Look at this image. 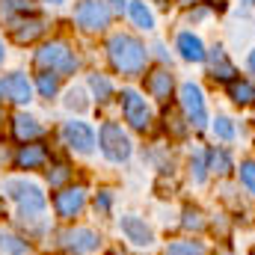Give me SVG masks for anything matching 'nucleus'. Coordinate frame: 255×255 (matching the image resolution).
I'll use <instances>...</instances> for the list:
<instances>
[{
    "mask_svg": "<svg viewBox=\"0 0 255 255\" xmlns=\"http://www.w3.org/2000/svg\"><path fill=\"white\" fill-rule=\"evenodd\" d=\"M107 60L113 65L116 74L122 77H136V74H145V65H148V48L130 36V33H113L107 39Z\"/></svg>",
    "mask_w": 255,
    "mask_h": 255,
    "instance_id": "1",
    "label": "nucleus"
},
{
    "mask_svg": "<svg viewBox=\"0 0 255 255\" xmlns=\"http://www.w3.org/2000/svg\"><path fill=\"white\" fill-rule=\"evenodd\" d=\"M3 193L15 202L18 217L27 220V223H30V220H39V217L45 214V208H48L42 187L33 184V181H27V178H9V181L3 184Z\"/></svg>",
    "mask_w": 255,
    "mask_h": 255,
    "instance_id": "2",
    "label": "nucleus"
},
{
    "mask_svg": "<svg viewBox=\"0 0 255 255\" xmlns=\"http://www.w3.org/2000/svg\"><path fill=\"white\" fill-rule=\"evenodd\" d=\"M36 65L42 71H54V74L65 77V74H74L77 71V57H74V51H71L68 42L54 39V42H48V45H42L36 51Z\"/></svg>",
    "mask_w": 255,
    "mask_h": 255,
    "instance_id": "3",
    "label": "nucleus"
},
{
    "mask_svg": "<svg viewBox=\"0 0 255 255\" xmlns=\"http://www.w3.org/2000/svg\"><path fill=\"white\" fill-rule=\"evenodd\" d=\"M98 148L110 163H125L133 154V142L119 122H104L98 130Z\"/></svg>",
    "mask_w": 255,
    "mask_h": 255,
    "instance_id": "4",
    "label": "nucleus"
},
{
    "mask_svg": "<svg viewBox=\"0 0 255 255\" xmlns=\"http://www.w3.org/2000/svg\"><path fill=\"white\" fill-rule=\"evenodd\" d=\"M113 9L107 0H77L74 6V24L83 33H104L110 27Z\"/></svg>",
    "mask_w": 255,
    "mask_h": 255,
    "instance_id": "5",
    "label": "nucleus"
},
{
    "mask_svg": "<svg viewBox=\"0 0 255 255\" xmlns=\"http://www.w3.org/2000/svg\"><path fill=\"white\" fill-rule=\"evenodd\" d=\"M178 107H181L184 119L190 122V128H196V130H202V128L211 122V119H208L205 92H202V86H199V83H193V80L181 83V89H178Z\"/></svg>",
    "mask_w": 255,
    "mask_h": 255,
    "instance_id": "6",
    "label": "nucleus"
},
{
    "mask_svg": "<svg viewBox=\"0 0 255 255\" xmlns=\"http://www.w3.org/2000/svg\"><path fill=\"white\" fill-rule=\"evenodd\" d=\"M122 116L130 130L136 133H148L154 125V116H151V104L136 92V89H122Z\"/></svg>",
    "mask_w": 255,
    "mask_h": 255,
    "instance_id": "7",
    "label": "nucleus"
},
{
    "mask_svg": "<svg viewBox=\"0 0 255 255\" xmlns=\"http://www.w3.org/2000/svg\"><path fill=\"white\" fill-rule=\"evenodd\" d=\"M63 139H65V145H68L71 151H77V154H92V151H95V142H98L95 130L86 125V122H80V119L65 122Z\"/></svg>",
    "mask_w": 255,
    "mask_h": 255,
    "instance_id": "8",
    "label": "nucleus"
},
{
    "mask_svg": "<svg viewBox=\"0 0 255 255\" xmlns=\"http://www.w3.org/2000/svg\"><path fill=\"white\" fill-rule=\"evenodd\" d=\"M119 232L125 235L128 244L136 247V250H148V247H154V229H151L142 217H136V214H125V217L119 220Z\"/></svg>",
    "mask_w": 255,
    "mask_h": 255,
    "instance_id": "9",
    "label": "nucleus"
},
{
    "mask_svg": "<svg viewBox=\"0 0 255 255\" xmlns=\"http://www.w3.org/2000/svg\"><path fill=\"white\" fill-rule=\"evenodd\" d=\"M63 250L68 255H92L98 247H101V235L86 229V226H77V229H68L63 235Z\"/></svg>",
    "mask_w": 255,
    "mask_h": 255,
    "instance_id": "10",
    "label": "nucleus"
},
{
    "mask_svg": "<svg viewBox=\"0 0 255 255\" xmlns=\"http://www.w3.org/2000/svg\"><path fill=\"white\" fill-rule=\"evenodd\" d=\"M0 98L9 101V104H30L33 101V83L21 71L3 74L0 77Z\"/></svg>",
    "mask_w": 255,
    "mask_h": 255,
    "instance_id": "11",
    "label": "nucleus"
},
{
    "mask_svg": "<svg viewBox=\"0 0 255 255\" xmlns=\"http://www.w3.org/2000/svg\"><path fill=\"white\" fill-rule=\"evenodd\" d=\"M83 208H86V187H83V184L63 187V190L54 196V211H57L60 220H74V217H80Z\"/></svg>",
    "mask_w": 255,
    "mask_h": 255,
    "instance_id": "12",
    "label": "nucleus"
},
{
    "mask_svg": "<svg viewBox=\"0 0 255 255\" xmlns=\"http://www.w3.org/2000/svg\"><path fill=\"white\" fill-rule=\"evenodd\" d=\"M145 92L154 101L166 104L175 95V77H172V71L169 68H151V71H145Z\"/></svg>",
    "mask_w": 255,
    "mask_h": 255,
    "instance_id": "13",
    "label": "nucleus"
},
{
    "mask_svg": "<svg viewBox=\"0 0 255 255\" xmlns=\"http://www.w3.org/2000/svg\"><path fill=\"white\" fill-rule=\"evenodd\" d=\"M42 33H45V21L36 18V15H18V18L9 21V36H12V42H18V45H30V42H36Z\"/></svg>",
    "mask_w": 255,
    "mask_h": 255,
    "instance_id": "14",
    "label": "nucleus"
},
{
    "mask_svg": "<svg viewBox=\"0 0 255 255\" xmlns=\"http://www.w3.org/2000/svg\"><path fill=\"white\" fill-rule=\"evenodd\" d=\"M208 74H211V80L226 83V86L238 77V68H235V63L229 60V54H226L223 45H214V48L208 51Z\"/></svg>",
    "mask_w": 255,
    "mask_h": 255,
    "instance_id": "15",
    "label": "nucleus"
},
{
    "mask_svg": "<svg viewBox=\"0 0 255 255\" xmlns=\"http://www.w3.org/2000/svg\"><path fill=\"white\" fill-rule=\"evenodd\" d=\"M175 48H178V57L184 63H205L208 60V48H205V42H202L199 33L181 30L178 39H175Z\"/></svg>",
    "mask_w": 255,
    "mask_h": 255,
    "instance_id": "16",
    "label": "nucleus"
},
{
    "mask_svg": "<svg viewBox=\"0 0 255 255\" xmlns=\"http://www.w3.org/2000/svg\"><path fill=\"white\" fill-rule=\"evenodd\" d=\"M15 166L18 169H45L48 166V148L42 145V142H27V145H21L18 151H15Z\"/></svg>",
    "mask_w": 255,
    "mask_h": 255,
    "instance_id": "17",
    "label": "nucleus"
},
{
    "mask_svg": "<svg viewBox=\"0 0 255 255\" xmlns=\"http://www.w3.org/2000/svg\"><path fill=\"white\" fill-rule=\"evenodd\" d=\"M208 172L217 175V178H229L232 172H238V163H235V157L226 145H211L208 148Z\"/></svg>",
    "mask_w": 255,
    "mask_h": 255,
    "instance_id": "18",
    "label": "nucleus"
},
{
    "mask_svg": "<svg viewBox=\"0 0 255 255\" xmlns=\"http://www.w3.org/2000/svg\"><path fill=\"white\" fill-rule=\"evenodd\" d=\"M226 95H229L232 104H238V107H253L255 104V80L238 74V77L226 86Z\"/></svg>",
    "mask_w": 255,
    "mask_h": 255,
    "instance_id": "19",
    "label": "nucleus"
},
{
    "mask_svg": "<svg viewBox=\"0 0 255 255\" xmlns=\"http://www.w3.org/2000/svg\"><path fill=\"white\" fill-rule=\"evenodd\" d=\"M45 133V128L39 125L33 116H27V113H18V116H12V136L18 139V142H33V139H39Z\"/></svg>",
    "mask_w": 255,
    "mask_h": 255,
    "instance_id": "20",
    "label": "nucleus"
},
{
    "mask_svg": "<svg viewBox=\"0 0 255 255\" xmlns=\"http://www.w3.org/2000/svg\"><path fill=\"white\" fill-rule=\"evenodd\" d=\"M163 255H211V250L199 238H175L163 247Z\"/></svg>",
    "mask_w": 255,
    "mask_h": 255,
    "instance_id": "21",
    "label": "nucleus"
},
{
    "mask_svg": "<svg viewBox=\"0 0 255 255\" xmlns=\"http://www.w3.org/2000/svg\"><path fill=\"white\" fill-rule=\"evenodd\" d=\"M86 86H89V92H92V98H95L98 104H107V101L116 95L113 80H110L107 74H101V71H92V74H89V80H86Z\"/></svg>",
    "mask_w": 255,
    "mask_h": 255,
    "instance_id": "22",
    "label": "nucleus"
},
{
    "mask_svg": "<svg viewBox=\"0 0 255 255\" xmlns=\"http://www.w3.org/2000/svg\"><path fill=\"white\" fill-rule=\"evenodd\" d=\"M125 12H128V18L133 21V27H139V30H145V33L154 30V12L145 6V0H130Z\"/></svg>",
    "mask_w": 255,
    "mask_h": 255,
    "instance_id": "23",
    "label": "nucleus"
},
{
    "mask_svg": "<svg viewBox=\"0 0 255 255\" xmlns=\"http://www.w3.org/2000/svg\"><path fill=\"white\" fill-rule=\"evenodd\" d=\"M181 229L193 232V235H202L208 229V217H205V211L199 205H184V211H181Z\"/></svg>",
    "mask_w": 255,
    "mask_h": 255,
    "instance_id": "24",
    "label": "nucleus"
},
{
    "mask_svg": "<svg viewBox=\"0 0 255 255\" xmlns=\"http://www.w3.org/2000/svg\"><path fill=\"white\" fill-rule=\"evenodd\" d=\"M187 169H190V178H193V184H205L208 181V151H193L190 154V160H187Z\"/></svg>",
    "mask_w": 255,
    "mask_h": 255,
    "instance_id": "25",
    "label": "nucleus"
},
{
    "mask_svg": "<svg viewBox=\"0 0 255 255\" xmlns=\"http://www.w3.org/2000/svg\"><path fill=\"white\" fill-rule=\"evenodd\" d=\"M0 255H30V244L12 232H0Z\"/></svg>",
    "mask_w": 255,
    "mask_h": 255,
    "instance_id": "26",
    "label": "nucleus"
},
{
    "mask_svg": "<svg viewBox=\"0 0 255 255\" xmlns=\"http://www.w3.org/2000/svg\"><path fill=\"white\" fill-rule=\"evenodd\" d=\"M36 89H39L42 98H54V95L60 92V74H54V71H39V74H36Z\"/></svg>",
    "mask_w": 255,
    "mask_h": 255,
    "instance_id": "27",
    "label": "nucleus"
},
{
    "mask_svg": "<svg viewBox=\"0 0 255 255\" xmlns=\"http://www.w3.org/2000/svg\"><path fill=\"white\" fill-rule=\"evenodd\" d=\"M163 122H166V130L172 133V136H187V130H190V122L184 119V113H178V110H166V116H163Z\"/></svg>",
    "mask_w": 255,
    "mask_h": 255,
    "instance_id": "28",
    "label": "nucleus"
},
{
    "mask_svg": "<svg viewBox=\"0 0 255 255\" xmlns=\"http://www.w3.org/2000/svg\"><path fill=\"white\" fill-rule=\"evenodd\" d=\"M211 130H214V136H217L220 142H235V136H238V128H235V122H232L229 116H217L214 125H211Z\"/></svg>",
    "mask_w": 255,
    "mask_h": 255,
    "instance_id": "29",
    "label": "nucleus"
},
{
    "mask_svg": "<svg viewBox=\"0 0 255 255\" xmlns=\"http://www.w3.org/2000/svg\"><path fill=\"white\" fill-rule=\"evenodd\" d=\"M238 181H241V187L255 196V160L253 157H247V160H241V166H238Z\"/></svg>",
    "mask_w": 255,
    "mask_h": 255,
    "instance_id": "30",
    "label": "nucleus"
},
{
    "mask_svg": "<svg viewBox=\"0 0 255 255\" xmlns=\"http://www.w3.org/2000/svg\"><path fill=\"white\" fill-rule=\"evenodd\" d=\"M68 178H71V166L68 163H63V160L60 163H51V169H48V184L51 187H63Z\"/></svg>",
    "mask_w": 255,
    "mask_h": 255,
    "instance_id": "31",
    "label": "nucleus"
},
{
    "mask_svg": "<svg viewBox=\"0 0 255 255\" xmlns=\"http://www.w3.org/2000/svg\"><path fill=\"white\" fill-rule=\"evenodd\" d=\"M15 12L27 15V12H30V0H0V15H6V18L12 21Z\"/></svg>",
    "mask_w": 255,
    "mask_h": 255,
    "instance_id": "32",
    "label": "nucleus"
},
{
    "mask_svg": "<svg viewBox=\"0 0 255 255\" xmlns=\"http://www.w3.org/2000/svg\"><path fill=\"white\" fill-rule=\"evenodd\" d=\"M65 107H68V110H77V113H80V110H86V107H89V101H86L83 89H77V86H74V89H68V92H65Z\"/></svg>",
    "mask_w": 255,
    "mask_h": 255,
    "instance_id": "33",
    "label": "nucleus"
},
{
    "mask_svg": "<svg viewBox=\"0 0 255 255\" xmlns=\"http://www.w3.org/2000/svg\"><path fill=\"white\" fill-rule=\"evenodd\" d=\"M92 205H95V214H110V208H113V190H98L95 199H92Z\"/></svg>",
    "mask_w": 255,
    "mask_h": 255,
    "instance_id": "34",
    "label": "nucleus"
},
{
    "mask_svg": "<svg viewBox=\"0 0 255 255\" xmlns=\"http://www.w3.org/2000/svg\"><path fill=\"white\" fill-rule=\"evenodd\" d=\"M247 68H250V74H255V48L247 54Z\"/></svg>",
    "mask_w": 255,
    "mask_h": 255,
    "instance_id": "35",
    "label": "nucleus"
},
{
    "mask_svg": "<svg viewBox=\"0 0 255 255\" xmlns=\"http://www.w3.org/2000/svg\"><path fill=\"white\" fill-rule=\"evenodd\" d=\"M110 3H113V6H110L113 12H122V9H128V6H125V0H110Z\"/></svg>",
    "mask_w": 255,
    "mask_h": 255,
    "instance_id": "36",
    "label": "nucleus"
},
{
    "mask_svg": "<svg viewBox=\"0 0 255 255\" xmlns=\"http://www.w3.org/2000/svg\"><path fill=\"white\" fill-rule=\"evenodd\" d=\"M45 3H51V6H60V3H63V0H45Z\"/></svg>",
    "mask_w": 255,
    "mask_h": 255,
    "instance_id": "37",
    "label": "nucleus"
},
{
    "mask_svg": "<svg viewBox=\"0 0 255 255\" xmlns=\"http://www.w3.org/2000/svg\"><path fill=\"white\" fill-rule=\"evenodd\" d=\"M3 57H6V51H3V42H0V63H3Z\"/></svg>",
    "mask_w": 255,
    "mask_h": 255,
    "instance_id": "38",
    "label": "nucleus"
},
{
    "mask_svg": "<svg viewBox=\"0 0 255 255\" xmlns=\"http://www.w3.org/2000/svg\"><path fill=\"white\" fill-rule=\"evenodd\" d=\"M241 3H247V6H255V0H241Z\"/></svg>",
    "mask_w": 255,
    "mask_h": 255,
    "instance_id": "39",
    "label": "nucleus"
},
{
    "mask_svg": "<svg viewBox=\"0 0 255 255\" xmlns=\"http://www.w3.org/2000/svg\"><path fill=\"white\" fill-rule=\"evenodd\" d=\"M253 255H255V250H253Z\"/></svg>",
    "mask_w": 255,
    "mask_h": 255,
    "instance_id": "40",
    "label": "nucleus"
}]
</instances>
